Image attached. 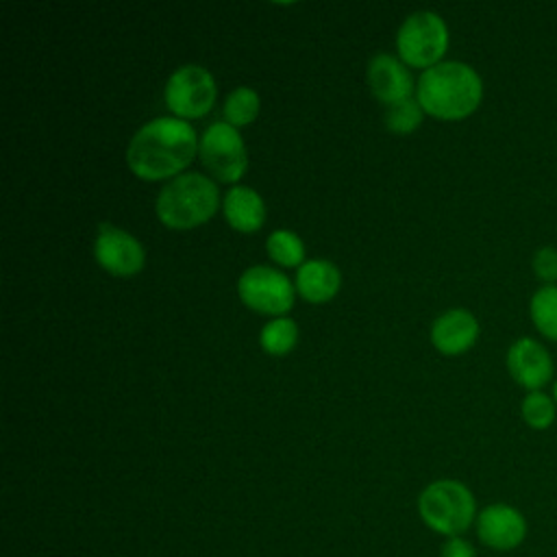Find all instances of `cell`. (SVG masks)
<instances>
[{"label":"cell","instance_id":"603a6c76","mask_svg":"<svg viewBox=\"0 0 557 557\" xmlns=\"http://www.w3.org/2000/svg\"><path fill=\"white\" fill-rule=\"evenodd\" d=\"M440 557H476V550H474V546L468 540H463L459 535V537H448L442 544Z\"/></svg>","mask_w":557,"mask_h":557},{"label":"cell","instance_id":"9c48e42d","mask_svg":"<svg viewBox=\"0 0 557 557\" xmlns=\"http://www.w3.org/2000/svg\"><path fill=\"white\" fill-rule=\"evenodd\" d=\"M94 257L102 270L113 276H133L146 263L144 246L126 231L100 222L94 239Z\"/></svg>","mask_w":557,"mask_h":557},{"label":"cell","instance_id":"4fadbf2b","mask_svg":"<svg viewBox=\"0 0 557 557\" xmlns=\"http://www.w3.org/2000/svg\"><path fill=\"white\" fill-rule=\"evenodd\" d=\"M479 339V320L468 309H448L431 324V344L448 357L468 352Z\"/></svg>","mask_w":557,"mask_h":557},{"label":"cell","instance_id":"7402d4cb","mask_svg":"<svg viewBox=\"0 0 557 557\" xmlns=\"http://www.w3.org/2000/svg\"><path fill=\"white\" fill-rule=\"evenodd\" d=\"M531 268L535 278L542 281V285H557V248L548 244L540 246L533 252Z\"/></svg>","mask_w":557,"mask_h":557},{"label":"cell","instance_id":"6da1fadb","mask_svg":"<svg viewBox=\"0 0 557 557\" xmlns=\"http://www.w3.org/2000/svg\"><path fill=\"white\" fill-rule=\"evenodd\" d=\"M198 152V137L189 122L154 117L146 122L128 141L126 163L141 181L176 178Z\"/></svg>","mask_w":557,"mask_h":557},{"label":"cell","instance_id":"8fae6325","mask_svg":"<svg viewBox=\"0 0 557 557\" xmlns=\"http://www.w3.org/2000/svg\"><path fill=\"white\" fill-rule=\"evenodd\" d=\"M505 366L509 376L527 392H537L550 383L555 363L544 344L533 337H520L507 348Z\"/></svg>","mask_w":557,"mask_h":557},{"label":"cell","instance_id":"7a4b0ae2","mask_svg":"<svg viewBox=\"0 0 557 557\" xmlns=\"http://www.w3.org/2000/svg\"><path fill=\"white\" fill-rule=\"evenodd\" d=\"M416 100L424 113L437 120H463L479 109L483 81L468 63L442 61L420 74Z\"/></svg>","mask_w":557,"mask_h":557},{"label":"cell","instance_id":"277c9868","mask_svg":"<svg viewBox=\"0 0 557 557\" xmlns=\"http://www.w3.org/2000/svg\"><path fill=\"white\" fill-rule=\"evenodd\" d=\"M418 513L422 522L446 537H459L476 522V500L461 481L440 479L418 496Z\"/></svg>","mask_w":557,"mask_h":557},{"label":"cell","instance_id":"9a60e30c","mask_svg":"<svg viewBox=\"0 0 557 557\" xmlns=\"http://www.w3.org/2000/svg\"><path fill=\"white\" fill-rule=\"evenodd\" d=\"M222 211L226 222L239 233H255L265 220V205L261 196L246 185H235L226 191Z\"/></svg>","mask_w":557,"mask_h":557},{"label":"cell","instance_id":"44dd1931","mask_svg":"<svg viewBox=\"0 0 557 557\" xmlns=\"http://www.w3.org/2000/svg\"><path fill=\"white\" fill-rule=\"evenodd\" d=\"M422 115H424V111H422L420 102L411 96V98H405V100L387 107L385 126L396 135H407V133H413L422 124Z\"/></svg>","mask_w":557,"mask_h":557},{"label":"cell","instance_id":"e0dca14e","mask_svg":"<svg viewBox=\"0 0 557 557\" xmlns=\"http://www.w3.org/2000/svg\"><path fill=\"white\" fill-rule=\"evenodd\" d=\"M265 250L272 261L283 268H300L305 263V244L302 239L285 228L272 231L265 239Z\"/></svg>","mask_w":557,"mask_h":557},{"label":"cell","instance_id":"ffe728a7","mask_svg":"<svg viewBox=\"0 0 557 557\" xmlns=\"http://www.w3.org/2000/svg\"><path fill=\"white\" fill-rule=\"evenodd\" d=\"M520 416L527 426H531L535 431H544L555 422L557 405H555L553 396H548L542 389L527 392V396L522 398V405H520Z\"/></svg>","mask_w":557,"mask_h":557},{"label":"cell","instance_id":"ba28073f","mask_svg":"<svg viewBox=\"0 0 557 557\" xmlns=\"http://www.w3.org/2000/svg\"><path fill=\"white\" fill-rule=\"evenodd\" d=\"M239 300L257 311L281 318L294 305V283L278 270L268 265L248 268L237 281Z\"/></svg>","mask_w":557,"mask_h":557},{"label":"cell","instance_id":"d6986e66","mask_svg":"<svg viewBox=\"0 0 557 557\" xmlns=\"http://www.w3.org/2000/svg\"><path fill=\"white\" fill-rule=\"evenodd\" d=\"M298 339V326L292 318H274L270 320L261 335H259V342H261V348L268 352V355H274V357H283L287 355L294 344Z\"/></svg>","mask_w":557,"mask_h":557},{"label":"cell","instance_id":"30bf717a","mask_svg":"<svg viewBox=\"0 0 557 557\" xmlns=\"http://www.w3.org/2000/svg\"><path fill=\"white\" fill-rule=\"evenodd\" d=\"M476 535L479 540L498 553L518 548L527 537V518L520 509L507 503H492L476 513Z\"/></svg>","mask_w":557,"mask_h":557},{"label":"cell","instance_id":"2e32d148","mask_svg":"<svg viewBox=\"0 0 557 557\" xmlns=\"http://www.w3.org/2000/svg\"><path fill=\"white\" fill-rule=\"evenodd\" d=\"M533 326L548 342H557V285H542L529 300Z\"/></svg>","mask_w":557,"mask_h":557},{"label":"cell","instance_id":"52a82bcc","mask_svg":"<svg viewBox=\"0 0 557 557\" xmlns=\"http://www.w3.org/2000/svg\"><path fill=\"white\" fill-rule=\"evenodd\" d=\"M198 157L202 165L222 183H237L248 165L246 146L235 126L215 122L205 128L198 139Z\"/></svg>","mask_w":557,"mask_h":557},{"label":"cell","instance_id":"8992f818","mask_svg":"<svg viewBox=\"0 0 557 557\" xmlns=\"http://www.w3.org/2000/svg\"><path fill=\"white\" fill-rule=\"evenodd\" d=\"M215 81L202 65H181L165 83V107L178 120L202 117L215 102Z\"/></svg>","mask_w":557,"mask_h":557},{"label":"cell","instance_id":"5bb4252c","mask_svg":"<svg viewBox=\"0 0 557 557\" xmlns=\"http://www.w3.org/2000/svg\"><path fill=\"white\" fill-rule=\"evenodd\" d=\"M342 285L339 270L326 259H309L296 272V292L313 305L331 300Z\"/></svg>","mask_w":557,"mask_h":557},{"label":"cell","instance_id":"3957f363","mask_svg":"<svg viewBox=\"0 0 557 557\" xmlns=\"http://www.w3.org/2000/svg\"><path fill=\"white\" fill-rule=\"evenodd\" d=\"M215 183L198 172H185L168 181L154 202L157 218L174 231H189L205 224L218 211Z\"/></svg>","mask_w":557,"mask_h":557},{"label":"cell","instance_id":"cb8c5ba5","mask_svg":"<svg viewBox=\"0 0 557 557\" xmlns=\"http://www.w3.org/2000/svg\"><path fill=\"white\" fill-rule=\"evenodd\" d=\"M553 400H555V405H557V379H555V383H553Z\"/></svg>","mask_w":557,"mask_h":557},{"label":"cell","instance_id":"ac0fdd59","mask_svg":"<svg viewBox=\"0 0 557 557\" xmlns=\"http://www.w3.org/2000/svg\"><path fill=\"white\" fill-rule=\"evenodd\" d=\"M261 109V98L250 87H235L224 100V117L231 126H248L255 122Z\"/></svg>","mask_w":557,"mask_h":557},{"label":"cell","instance_id":"5b68a950","mask_svg":"<svg viewBox=\"0 0 557 557\" xmlns=\"http://www.w3.org/2000/svg\"><path fill=\"white\" fill-rule=\"evenodd\" d=\"M448 48L446 22L433 11L411 13L396 33V50L403 63L429 70L442 63Z\"/></svg>","mask_w":557,"mask_h":557},{"label":"cell","instance_id":"7c38bea8","mask_svg":"<svg viewBox=\"0 0 557 557\" xmlns=\"http://www.w3.org/2000/svg\"><path fill=\"white\" fill-rule=\"evenodd\" d=\"M368 87L383 104H394L413 96V78L405 63L387 52H379L368 63Z\"/></svg>","mask_w":557,"mask_h":557}]
</instances>
